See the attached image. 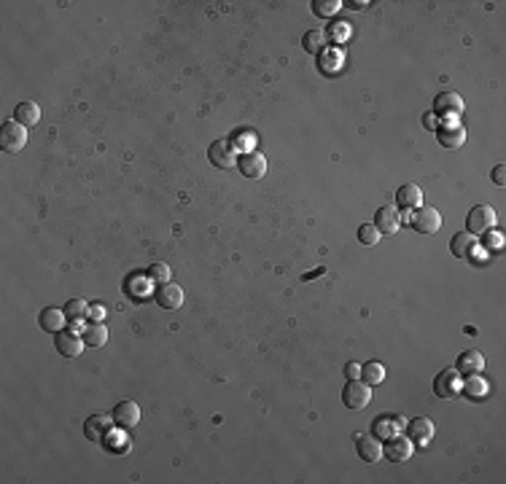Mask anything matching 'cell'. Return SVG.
Segmentation results:
<instances>
[{
	"label": "cell",
	"mask_w": 506,
	"mask_h": 484,
	"mask_svg": "<svg viewBox=\"0 0 506 484\" xmlns=\"http://www.w3.org/2000/svg\"><path fill=\"white\" fill-rule=\"evenodd\" d=\"M27 146V127H22L17 119H8L0 124V148L6 154H19Z\"/></svg>",
	"instance_id": "1"
},
{
	"label": "cell",
	"mask_w": 506,
	"mask_h": 484,
	"mask_svg": "<svg viewBox=\"0 0 506 484\" xmlns=\"http://www.w3.org/2000/svg\"><path fill=\"white\" fill-rule=\"evenodd\" d=\"M410 223L420 234H437L441 229V216L434 205H420V207H415V213L410 216Z\"/></svg>",
	"instance_id": "2"
},
{
	"label": "cell",
	"mask_w": 506,
	"mask_h": 484,
	"mask_svg": "<svg viewBox=\"0 0 506 484\" xmlns=\"http://www.w3.org/2000/svg\"><path fill=\"white\" fill-rule=\"evenodd\" d=\"M466 108V103H463V97L458 92H439L437 97H434V116L437 119H444V121H450V119H458Z\"/></svg>",
	"instance_id": "3"
},
{
	"label": "cell",
	"mask_w": 506,
	"mask_h": 484,
	"mask_svg": "<svg viewBox=\"0 0 506 484\" xmlns=\"http://www.w3.org/2000/svg\"><path fill=\"white\" fill-rule=\"evenodd\" d=\"M237 151H235V146H232V140L229 137H221V140H213L210 143V148H208V159H210V164H216L219 170H232V167H237Z\"/></svg>",
	"instance_id": "4"
},
{
	"label": "cell",
	"mask_w": 506,
	"mask_h": 484,
	"mask_svg": "<svg viewBox=\"0 0 506 484\" xmlns=\"http://www.w3.org/2000/svg\"><path fill=\"white\" fill-rule=\"evenodd\" d=\"M496 226V210L490 205H477L466 216V232L469 234H484Z\"/></svg>",
	"instance_id": "5"
},
{
	"label": "cell",
	"mask_w": 506,
	"mask_h": 484,
	"mask_svg": "<svg viewBox=\"0 0 506 484\" xmlns=\"http://www.w3.org/2000/svg\"><path fill=\"white\" fill-rule=\"evenodd\" d=\"M369 401H372V385H366L364 379H351V382L345 385V390H342V404H345L348 409H364V406H369Z\"/></svg>",
	"instance_id": "6"
},
{
	"label": "cell",
	"mask_w": 506,
	"mask_h": 484,
	"mask_svg": "<svg viewBox=\"0 0 506 484\" xmlns=\"http://www.w3.org/2000/svg\"><path fill=\"white\" fill-rule=\"evenodd\" d=\"M382 455L391 463H407L412 458V441L407 436H401V433H394L382 444Z\"/></svg>",
	"instance_id": "7"
},
{
	"label": "cell",
	"mask_w": 506,
	"mask_h": 484,
	"mask_svg": "<svg viewBox=\"0 0 506 484\" xmlns=\"http://www.w3.org/2000/svg\"><path fill=\"white\" fill-rule=\"evenodd\" d=\"M113 425H116V422H113L110 415H92V417H87V422H84V436H87L89 441H94V444H103V439L113 431Z\"/></svg>",
	"instance_id": "8"
},
{
	"label": "cell",
	"mask_w": 506,
	"mask_h": 484,
	"mask_svg": "<svg viewBox=\"0 0 506 484\" xmlns=\"http://www.w3.org/2000/svg\"><path fill=\"white\" fill-rule=\"evenodd\" d=\"M407 439L412 441V447H425L434 439V422L428 417H415L407 422Z\"/></svg>",
	"instance_id": "9"
},
{
	"label": "cell",
	"mask_w": 506,
	"mask_h": 484,
	"mask_svg": "<svg viewBox=\"0 0 506 484\" xmlns=\"http://www.w3.org/2000/svg\"><path fill=\"white\" fill-rule=\"evenodd\" d=\"M237 170L242 173V178H251V180H259L267 173V159L259 151H251V154L237 156Z\"/></svg>",
	"instance_id": "10"
},
{
	"label": "cell",
	"mask_w": 506,
	"mask_h": 484,
	"mask_svg": "<svg viewBox=\"0 0 506 484\" xmlns=\"http://www.w3.org/2000/svg\"><path fill=\"white\" fill-rule=\"evenodd\" d=\"M57 350H60V355H65V358H76V355H81V350H84V336L78 334V331L73 329H62L60 334H57Z\"/></svg>",
	"instance_id": "11"
},
{
	"label": "cell",
	"mask_w": 506,
	"mask_h": 484,
	"mask_svg": "<svg viewBox=\"0 0 506 484\" xmlns=\"http://www.w3.org/2000/svg\"><path fill=\"white\" fill-rule=\"evenodd\" d=\"M110 417L113 422L119 425V428H135L137 422H140V406L135 404V401H119L116 406H113V412H110Z\"/></svg>",
	"instance_id": "12"
},
{
	"label": "cell",
	"mask_w": 506,
	"mask_h": 484,
	"mask_svg": "<svg viewBox=\"0 0 506 484\" xmlns=\"http://www.w3.org/2000/svg\"><path fill=\"white\" fill-rule=\"evenodd\" d=\"M434 393L439 398H450L455 393H461V374L455 369H444L434 377Z\"/></svg>",
	"instance_id": "13"
},
{
	"label": "cell",
	"mask_w": 506,
	"mask_h": 484,
	"mask_svg": "<svg viewBox=\"0 0 506 484\" xmlns=\"http://www.w3.org/2000/svg\"><path fill=\"white\" fill-rule=\"evenodd\" d=\"M374 226L380 229V234H394L401 226V213L394 205H382L377 213H374Z\"/></svg>",
	"instance_id": "14"
},
{
	"label": "cell",
	"mask_w": 506,
	"mask_h": 484,
	"mask_svg": "<svg viewBox=\"0 0 506 484\" xmlns=\"http://www.w3.org/2000/svg\"><path fill=\"white\" fill-rule=\"evenodd\" d=\"M345 65V51L337 49V46H323V51L318 54V70H323L326 76L339 73Z\"/></svg>",
	"instance_id": "15"
},
{
	"label": "cell",
	"mask_w": 506,
	"mask_h": 484,
	"mask_svg": "<svg viewBox=\"0 0 506 484\" xmlns=\"http://www.w3.org/2000/svg\"><path fill=\"white\" fill-rule=\"evenodd\" d=\"M156 304L162 309L183 307V288L176 286V283H162L156 288Z\"/></svg>",
	"instance_id": "16"
},
{
	"label": "cell",
	"mask_w": 506,
	"mask_h": 484,
	"mask_svg": "<svg viewBox=\"0 0 506 484\" xmlns=\"http://www.w3.org/2000/svg\"><path fill=\"white\" fill-rule=\"evenodd\" d=\"M437 140L444 148H461L466 143V130L461 124H455V121H447V124L437 127Z\"/></svg>",
	"instance_id": "17"
},
{
	"label": "cell",
	"mask_w": 506,
	"mask_h": 484,
	"mask_svg": "<svg viewBox=\"0 0 506 484\" xmlns=\"http://www.w3.org/2000/svg\"><path fill=\"white\" fill-rule=\"evenodd\" d=\"M484 369V355L480 350H463L458 355V363H455V372L463 377L469 374H480Z\"/></svg>",
	"instance_id": "18"
},
{
	"label": "cell",
	"mask_w": 506,
	"mask_h": 484,
	"mask_svg": "<svg viewBox=\"0 0 506 484\" xmlns=\"http://www.w3.org/2000/svg\"><path fill=\"white\" fill-rule=\"evenodd\" d=\"M355 447H358L361 460H366V463L382 460V441L380 439H374V436H364V433H355Z\"/></svg>",
	"instance_id": "19"
},
{
	"label": "cell",
	"mask_w": 506,
	"mask_h": 484,
	"mask_svg": "<svg viewBox=\"0 0 506 484\" xmlns=\"http://www.w3.org/2000/svg\"><path fill=\"white\" fill-rule=\"evenodd\" d=\"M67 318H65V309H57V307H44L41 309V315H38V326L49 334H60V331L65 329Z\"/></svg>",
	"instance_id": "20"
},
{
	"label": "cell",
	"mask_w": 506,
	"mask_h": 484,
	"mask_svg": "<svg viewBox=\"0 0 506 484\" xmlns=\"http://www.w3.org/2000/svg\"><path fill=\"white\" fill-rule=\"evenodd\" d=\"M450 250H453L455 259H471L477 253V237L469 234V232H458L450 242Z\"/></svg>",
	"instance_id": "21"
},
{
	"label": "cell",
	"mask_w": 506,
	"mask_h": 484,
	"mask_svg": "<svg viewBox=\"0 0 506 484\" xmlns=\"http://www.w3.org/2000/svg\"><path fill=\"white\" fill-rule=\"evenodd\" d=\"M396 202L398 207H404V210H410V207L415 210V207L423 205V189H420L418 183H404L396 191Z\"/></svg>",
	"instance_id": "22"
},
{
	"label": "cell",
	"mask_w": 506,
	"mask_h": 484,
	"mask_svg": "<svg viewBox=\"0 0 506 484\" xmlns=\"http://www.w3.org/2000/svg\"><path fill=\"white\" fill-rule=\"evenodd\" d=\"M374 436H394V433H401L404 431V417H398V415H382V417L374 420L372 425Z\"/></svg>",
	"instance_id": "23"
},
{
	"label": "cell",
	"mask_w": 506,
	"mask_h": 484,
	"mask_svg": "<svg viewBox=\"0 0 506 484\" xmlns=\"http://www.w3.org/2000/svg\"><path fill=\"white\" fill-rule=\"evenodd\" d=\"M14 119L22 124V127H33L41 121V105L38 103H19L14 108Z\"/></svg>",
	"instance_id": "24"
},
{
	"label": "cell",
	"mask_w": 506,
	"mask_h": 484,
	"mask_svg": "<svg viewBox=\"0 0 506 484\" xmlns=\"http://www.w3.org/2000/svg\"><path fill=\"white\" fill-rule=\"evenodd\" d=\"M81 336H84L87 347H103V345L108 342V329H106L103 323H89Z\"/></svg>",
	"instance_id": "25"
},
{
	"label": "cell",
	"mask_w": 506,
	"mask_h": 484,
	"mask_svg": "<svg viewBox=\"0 0 506 484\" xmlns=\"http://www.w3.org/2000/svg\"><path fill=\"white\" fill-rule=\"evenodd\" d=\"M461 390L471 398H484L487 396V390H490V385H487L480 374H469L466 377V382H461Z\"/></svg>",
	"instance_id": "26"
},
{
	"label": "cell",
	"mask_w": 506,
	"mask_h": 484,
	"mask_svg": "<svg viewBox=\"0 0 506 484\" xmlns=\"http://www.w3.org/2000/svg\"><path fill=\"white\" fill-rule=\"evenodd\" d=\"M361 379H364L366 385H380V382L385 379V366L377 363V361L364 363V366H361Z\"/></svg>",
	"instance_id": "27"
},
{
	"label": "cell",
	"mask_w": 506,
	"mask_h": 484,
	"mask_svg": "<svg viewBox=\"0 0 506 484\" xmlns=\"http://www.w3.org/2000/svg\"><path fill=\"white\" fill-rule=\"evenodd\" d=\"M323 44H326V33H321V30H307L305 38H302V49L310 51V54H321Z\"/></svg>",
	"instance_id": "28"
},
{
	"label": "cell",
	"mask_w": 506,
	"mask_h": 484,
	"mask_svg": "<svg viewBox=\"0 0 506 484\" xmlns=\"http://www.w3.org/2000/svg\"><path fill=\"white\" fill-rule=\"evenodd\" d=\"M87 312H89V304L84 299H70L65 304V318L73 320V323H81V318H87Z\"/></svg>",
	"instance_id": "29"
},
{
	"label": "cell",
	"mask_w": 506,
	"mask_h": 484,
	"mask_svg": "<svg viewBox=\"0 0 506 484\" xmlns=\"http://www.w3.org/2000/svg\"><path fill=\"white\" fill-rule=\"evenodd\" d=\"M232 140V146H235V151H242V154H251L253 148H256V135L253 132H237V135H232L229 137Z\"/></svg>",
	"instance_id": "30"
},
{
	"label": "cell",
	"mask_w": 506,
	"mask_h": 484,
	"mask_svg": "<svg viewBox=\"0 0 506 484\" xmlns=\"http://www.w3.org/2000/svg\"><path fill=\"white\" fill-rule=\"evenodd\" d=\"M103 444L108 447L110 452H127V449H130V439H127L124 433H116V431H110L108 436L103 439Z\"/></svg>",
	"instance_id": "31"
},
{
	"label": "cell",
	"mask_w": 506,
	"mask_h": 484,
	"mask_svg": "<svg viewBox=\"0 0 506 484\" xmlns=\"http://www.w3.org/2000/svg\"><path fill=\"white\" fill-rule=\"evenodd\" d=\"M339 8H342L339 0H315V3H312V11H315L318 17H334Z\"/></svg>",
	"instance_id": "32"
},
{
	"label": "cell",
	"mask_w": 506,
	"mask_h": 484,
	"mask_svg": "<svg viewBox=\"0 0 506 484\" xmlns=\"http://www.w3.org/2000/svg\"><path fill=\"white\" fill-rule=\"evenodd\" d=\"M149 280H154V283H170V266L167 264H151L149 266V275H146Z\"/></svg>",
	"instance_id": "33"
},
{
	"label": "cell",
	"mask_w": 506,
	"mask_h": 484,
	"mask_svg": "<svg viewBox=\"0 0 506 484\" xmlns=\"http://www.w3.org/2000/svg\"><path fill=\"white\" fill-rule=\"evenodd\" d=\"M358 240L364 242V245H377V242H380V229H377L374 223H364V226L358 229Z\"/></svg>",
	"instance_id": "34"
},
{
	"label": "cell",
	"mask_w": 506,
	"mask_h": 484,
	"mask_svg": "<svg viewBox=\"0 0 506 484\" xmlns=\"http://www.w3.org/2000/svg\"><path fill=\"white\" fill-rule=\"evenodd\" d=\"M326 35H329L331 41H345V38L351 35V24L348 22H331L329 30H326Z\"/></svg>",
	"instance_id": "35"
},
{
	"label": "cell",
	"mask_w": 506,
	"mask_h": 484,
	"mask_svg": "<svg viewBox=\"0 0 506 484\" xmlns=\"http://www.w3.org/2000/svg\"><path fill=\"white\" fill-rule=\"evenodd\" d=\"M87 318L92 320V323H103V318H106V304H89V312H87Z\"/></svg>",
	"instance_id": "36"
},
{
	"label": "cell",
	"mask_w": 506,
	"mask_h": 484,
	"mask_svg": "<svg viewBox=\"0 0 506 484\" xmlns=\"http://www.w3.org/2000/svg\"><path fill=\"white\" fill-rule=\"evenodd\" d=\"M501 245H504V234H501V232H493V234L484 237V248H487V250H490V248H493V250H501Z\"/></svg>",
	"instance_id": "37"
},
{
	"label": "cell",
	"mask_w": 506,
	"mask_h": 484,
	"mask_svg": "<svg viewBox=\"0 0 506 484\" xmlns=\"http://www.w3.org/2000/svg\"><path fill=\"white\" fill-rule=\"evenodd\" d=\"M506 167L504 164H496V167H493V183H496V186H504L506 183Z\"/></svg>",
	"instance_id": "38"
},
{
	"label": "cell",
	"mask_w": 506,
	"mask_h": 484,
	"mask_svg": "<svg viewBox=\"0 0 506 484\" xmlns=\"http://www.w3.org/2000/svg\"><path fill=\"white\" fill-rule=\"evenodd\" d=\"M345 374H348V379H361V366L358 363H348L345 366Z\"/></svg>",
	"instance_id": "39"
},
{
	"label": "cell",
	"mask_w": 506,
	"mask_h": 484,
	"mask_svg": "<svg viewBox=\"0 0 506 484\" xmlns=\"http://www.w3.org/2000/svg\"><path fill=\"white\" fill-rule=\"evenodd\" d=\"M423 124H425L428 130H434V132H437V116H434V113H431V116H425V119H423Z\"/></svg>",
	"instance_id": "40"
}]
</instances>
